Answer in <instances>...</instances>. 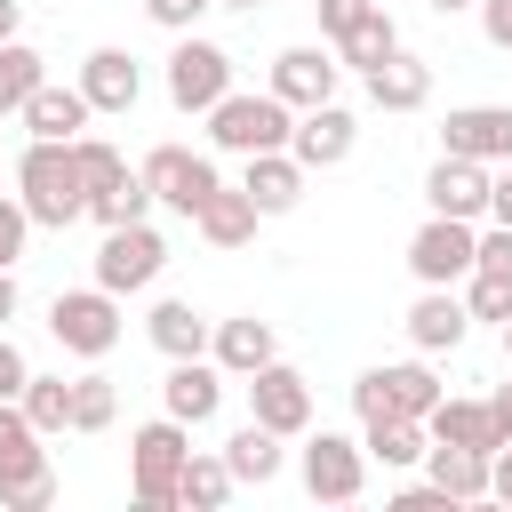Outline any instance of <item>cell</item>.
I'll list each match as a JSON object with an SVG mask.
<instances>
[{"mask_svg": "<svg viewBox=\"0 0 512 512\" xmlns=\"http://www.w3.org/2000/svg\"><path fill=\"white\" fill-rule=\"evenodd\" d=\"M16 200H24L32 232H40V224H48V232L80 224V216H88V184H80V160H72V144H48V136H32V144H24V160H16Z\"/></svg>", "mask_w": 512, "mask_h": 512, "instance_id": "cell-1", "label": "cell"}, {"mask_svg": "<svg viewBox=\"0 0 512 512\" xmlns=\"http://www.w3.org/2000/svg\"><path fill=\"white\" fill-rule=\"evenodd\" d=\"M200 120H208V144H216V152H240V160H248V152H280L288 128H296V112H288L272 88H224Z\"/></svg>", "mask_w": 512, "mask_h": 512, "instance_id": "cell-2", "label": "cell"}, {"mask_svg": "<svg viewBox=\"0 0 512 512\" xmlns=\"http://www.w3.org/2000/svg\"><path fill=\"white\" fill-rule=\"evenodd\" d=\"M184 456H192V424H176L168 408L128 432V488H136L144 512H176V472H184Z\"/></svg>", "mask_w": 512, "mask_h": 512, "instance_id": "cell-3", "label": "cell"}, {"mask_svg": "<svg viewBox=\"0 0 512 512\" xmlns=\"http://www.w3.org/2000/svg\"><path fill=\"white\" fill-rule=\"evenodd\" d=\"M136 176H144V192H152V208H168V216H200V200L224 184L216 176V160L208 152H192V144H152L144 160H136Z\"/></svg>", "mask_w": 512, "mask_h": 512, "instance_id": "cell-4", "label": "cell"}, {"mask_svg": "<svg viewBox=\"0 0 512 512\" xmlns=\"http://www.w3.org/2000/svg\"><path fill=\"white\" fill-rule=\"evenodd\" d=\"M160 264H168V240L152 232V216H136V224H104V240H96V288H112V296H144V288L160 280Z\"/></svg>", "mask_w": 512, "mask_h": 512, "instance_id": "cell-5", "label": "cell"}, {"mask_svg": "<svg viewBox=\"0 0 512 512\" xmlns=\"http://www.w3.org/2000/svg\"><path fill=\"white\" fill-rule=\"evenodd\" d=\"M48 336H56L72 360H104V352L120 344V296H112V288H56Z\"/></svg>", "mask_w": 512, "mask_h": 512, "instance_id": "cell-6", "label": "cell"}, {"mask_svg": "<svg viewBox=\"0 0 512 512\" xmlns=\"http://www.w3.org/2000/svg\"><path fill=\"white\" fill-rule=\"evenodd\" d=\"M224 88H232V48H216L200 32H176V48H168V104L176 112H208Z\"/></svg>", "mask_w": 512, "mask_h": 512, "instance_id": "cell-7", "label": "cell"}, {"mask_svg": "<svg viewBox=\"0 0 512 512\" xmlns=\"http://www.w3.org/2000/svg\"><path fill=\"white\" fill-rule=\"evenodd\" d=\"M472 248H480V224H464V216H424L416 240H408L416 288H456V280L472 272Z\"/></svg>", "mask_w": 512, "mask_h": 512, "instance_id": "cell-8", "label": "cell"}, {"mask_svg": "<svg viewBox=\"0 0 512 512\" xmlns=\"http://www.w3.org/2000/svg\"><path fill=\"white\" fill-rule=\"evenodd\" d=\"M304 488H312V504H352L360 488H368V448L360 440H344V432H304Z\"/></svg>", "mask_w": 512, "mask_h": 512, "instance_id": "cell-9", "label": "cell"}, {"mask_svg": "<svg viewBox=\"0 0 512 512\" xmlns=\"http://www.w3.org/2000/svg\"><path fill=\"white\" fill-rule=\"evenodd\" d=\"M240 384H248V416H256V424H272L280 440H304V432H312V384H304V368L264 360V368L240 376Z\"/></svg>", "mask_w": 512, "mask_h": 512, "instance_id": "cell-10", "label": "cell"}, {"mask_svg": "<svg viewBox=\"0 0 512 512\" xmlns=\"http://www.w3.org/2000/svg\"><path fill=\"white\" fill-rule=\"evenodd\" d=\"M336 80H344V64H336V48H312V40H296V48H280L272 56V96L288 104V112H304V104H328L336 96Z\"/></svg>", "mask_w": 512, "mask_h": 512, "instance_id": "cell-11", "label": "cell"}, {"mask_svg": "<svg viewBox=\"0 0 512 512\" xmlns=\"http://www.w3.org/2000/svg\"><path fill=\"white\" fill-rule=\"evenodd\" d=\"M440 152H464L480 168H504L512 160V104H456L440 120Z\"/></svg>", "mask_w": 512, "mask_h": 512, "instance_id": "cell-12", "label": "cell"}, {"mask_svg": "<svg viewBox=\"0 0 512 512\" xmlns=\"http://www.w3.org/2000/svg\"><path fill=\"white\" fill-rule=\"evenodd\" d=\"M352 144H360V120H352L336 96H328V104H304L296 128H288V152H296L304 168H344Z\"/></svg>", "mask_w": 512, "mask_h": 512, "instance_id": "cell-13", "label": "cell"}, {"mask_svg": "<svg viewBox=\"0 0 512 512\" xmlns=\"http://www.w3.org/2000/svg\"><path fill=\"white\" fill-rule=\"evenodd\" d=\"M160 408L176 416V424H216V408H224V368L208 360V352H192V360H168V376H160Z\"/></svg>", "mask_w": 512, "mask_h": 512, "instance_id": "cell-14", "label": "cell"}, {"mask_svg": "<svg viewBox=\"0 0 512 512\" xmlns=\"http://www.w3.org/2000/svg\"><path fill=\"white\" fill-rule=\"evenodd\" d=\"M424 208H432V216H464V224H480V216H488V168L464 160V152H440L432 176H424Z\"/></svg>", "mask_w": 512, "mask_h": 512, "instance_id": "cell-15", "label": "cell"}, {"mask_svg": "<svg viewBox=\"0 0 512 512\" xmlns=\"http://www.w3.org/2000/svg\"><path fill=\"white\" fill-rule=\"evenodd\" d=\"M80 96H88V112H136L144 64H136L128 48H88V56H80Z\"/></svg>", "mask_w": 512, "mask_h": 512, "instance_id": "cell-16", "label": "cell"}, {"mask_svg": "<svg viewBox=\"0 0 512 512\" xmlns=\"http://www.w3.org/2000/svg\"><path fill=\"white\" fill-rule=\"evenodd\" d=\"M304 176H312V168H304V160L280 144V152H248V168H240V192L256 200V216H288V208L304 200Z\"/></svg>", "mask_w": 512, "mask_h": 512, "instance_id": "cell-17", "label": "cell"}, {"mask_svg": "<svg viewBox=\"0 0 512 512\" xmlns=\"http://www.w3.org/2000/svg\"><path fill=\"white\" fill-rule=\"evenodd\" d=\"M360 80H368V104H376V112H424V104H432V64L408 56V48H392V56L368 64Z\"/></svg>", "mask_w": 512, "mask_h": 512, "instance_id": "cell-18", "label": "cell"}, {"mask_svg": "<svg viewBox=\"0 0 512 512\" xmlns=\"http://www.w3.org/2000/svg\"><path fill=\"white\" fill-rule=\"evenodd\" d=\"M16 120H24V136H48V144H72V136H80V128L96 120V112H88V96H80V80H72V88H64V80H40V88L24 96V112H16Z\"/></svg>", "mask_w": 512, "mask_h": 512, "instance_id": "cell-19", "label": "cell"}, {"mask_svg": "<svg viewBox=\"0 0 512 512\" xmlns=\"http://www.w3.org/2000/svg\"><path fill=\"white\" fill-rule=\"evenodd\" d=\"M472 336V312H464V296L456 288H424L416 304H408V344L432 360V352H456Z\"/></svg>", "mask_w": 512, "mask_h": 512, "instance_id": "cell-20", "label": "cell"}, {"mask_svg": "<svg viewBox=\"0 0 512 512\" xmlns=\"http://www.w3.org/2000/svg\"><path fill=\"white\" fill-rule=\"evenodd\" d=\"M208 360H216L224 376H256L264 360H280V336H272V320L240 312V320H216V328H208Z\"/></svg>", "mask_w": 512, "mask_h": 512, "instance_id": "cell-21", "label": "cell"}, {"mask_svg": "<svg viewBox=\"0 0 512 512\" xmlns=\"http://www.w3.org/2000/svg\"><path fill=\"white\" fill-rule=\"evenodd\" d=\"M256 224H264V216H256V200H248L240 184H216V192L200 200V216H192V232H200L208 248H248Z\"/></svg>", "mask_w": 512, "mask_h": 512, "instance_id": "cell-22", "label": "cell"}, {"mask_svg": "<svg viewBox=\"0 0 512 512\" xmlns=\"http://www.w3.org/2000/svg\"><path fill=\"white\" fill-rule=\"evenodd\" d=\"M216 456L232 464V480H240V488H272V480H280V464H288L280 432H272V424H256V416H248V424H240V432H232Z\"/></svg>", "mask_w": 512, "mask_h": 512, "instance_id": "cell-23", "label": "cell"}, {"mask_svg": "<svg viewBox=\"0 0 512 512\" xmlns=\"http://www.w3.org/2000/svg\"><path fill=\"white\" fill-rule=\"evenodd\" d=\"M424 480H432L448 504H480V496H488V456H480V448L432 440V448H424Z\"/></svg>", "mask_w": 512, "mask_h": 512, "instance_id": "cell-24", "label": "cell"}, {"mask_svg": "<svg viewBox=\"0 0 512 512\" xmlns=\"http://www.w3.org/2000/svg\"><path fill=\"white\" fill-rule=\"evenodd\" d=\"M360 448H368V464H384V472H416L424 448H432V432H424L416 416H376V424H360Z\"/></svg>", "mask_w": 512, "mask_h": 512, "instance_id": "cell-25", "label": "cell"}, {"mask_svg": "<svg viewBox=\"0 0 512 512\" xmlns=\"http://www.w3.org/2000/svg\"><path fill=\"white\" fill-rule=\"evenodd\" d=\"M208 328H216V320H200V312H192V296H160V304H152V320H144V336H152L168 360L208 352Z\"/></svg>", "mask_w": 512, "mask_h": 512, "instance_id": "cell-26", "label": "cell"}, {"mask_svg": "<svg viewBox=\"0 0 512 512\" xmlns=\"http://www.w3.org/2000/svg\"><path fill=\"white\" fill-rule=\"evenodd\" d=\"M424 432L448 440V448H480V456L496 448V416H488V400H448V392H440L432 416H424Z\"/></svg>", "mask_w": 512, "mask_h": 512, "instance_id": "cell-27", "label": "cell"}, {"mask_svg": "<svg viewBox=\"0 0 512 512\" xmlns=\"http://www.w3.org/2000/svg\"><path fill=\"white\" fill-rule=\"evenodd\" d=\"M328 48H336V64H344V72H368V64H384V56L400 48V24H392V16H384V0H376V8H368L360 24H344Z\"/></svg>", "mask_w": 512, "mask_h": 512, "instance_id": "cell-28", "label": "cell"}, {"mask_svg": "<svg viewBox=\"0 0 512 512\" xmlns=\"http://www.w3.org/2000/svg\"><path fill=\"white\" fill-rule=\"evenodd\" d=\"M232 464L224 456H208V448H192L184 456V472H176V504H192V512H216V504H232Z\"/></svg>", "mask_w": 512, "mask_h": 512, "instance_id": "cell-29", "label": "cell"}, {"mask_svg": "<svg viewBox=\"0 0 512 512\" xmlns=\"http://www.w3.org/2000/svg\"><path fill=\"white\" fill-rule=\"evenodd\" d=\"M16 408L32 416V432H40V440H56V432H72V376H24V392H16Z\"/></svg>", "mask_w": 512, "mask_h": 512, "instance_id": "cell-30", "label": "cell"}, {"mask_svg": "<svg viewBox=\"0 0 512 512\" xmlns=\"http://www.w3.org/2000/svg\"><path fill=\"white\" fill-rule=\"evenodd\" d=\"M40 80H48V56L32 40H0V120H16Z\"/></svg>", "mask_w": 512, "mask_h": 512, "instance_id": "cell-31", "label": "cell"}, {"mask_svg": "<svg viewBox=\"0 0 512 512\" xmlns=\"http://www.w3.org/2000/svg\"><path fill=\"white\" fill-rule=\"evenodd\" d=\"M384 376V400H392V416H432V400H440V376L424 368V360H392V368H376Z\"/></svg>", "mask_w": 512, "mask_h": 512, "instance_id": "cell-32", "label": "cell"}, {"mask_svg": "<svg viewBox=\"0 0 512 512\" xmlns=\"http://www.w3.org/2000/svg\"><path fill=\"white\" fill-rule=\"evenodd\" d=\"M32 464H48V448H40L32 416H24L16 400H0V480H8V472H32Z\"/></svg>", "mask_w": 512, "mask_h": 512, "instance_id": "cell-33", "label": "cell"}, {"mask_svg": "<svg viewBox=\"0 0 512 512\" xmlns=\"http://www.w3.org/2000/svg\"><path fill=\"white\" fill-rule=\"evenodd\" d=\"M456 296H464L472 320H496V328L512 320V272H480V264H472V272L456 280Z\"/></svg>", "mask_w": 512, "mask_h": 512, "instance_id": "cell-34", "label": "cell"}, {"mask_svg": "<svg viewBox=\"0 0 512 512\" xmlns=\"http://www.w3.org/2000/svg\"><path fill=\"white\" fill-rule=\"evenodd\" d=\"M88 216H96V224H136V216H152V192H144V176L128 168L120 184H104V192H88Z\"/></svg>", "mask_w": 512, "mask_h": 512, "instance_id": "cell-35", "label": "cell"}, {"mask_svg": "<svg viewBox=\"0 0 512 512\" xmlns=\"http://www.w3.org/2000/svg\"><path fill=\"white\" fill-rule=\"evenodd\" d=\"M120 416V392H112V376H72V432H104Z\"/></svg>", "mask_w": 512, "mask_h": 512, "instance_id": "cell-36", "label": "cell"}, {"mask_svg": "<svg viewBox=\"0 0 512 512\" xmlns=\"http://www.w3.org/2000/svg\"><path fill=\"white\" fill-rule=\"evenodd\" d=\"M48 504H56V464H32V472L0 480V512H48Z\"/></svg>", "mask_w": 512, "mask_h": 512, "instance_id": "cell-37", "label": "cell"}, {"mask_svg": "<svg viewBox=\"0 0 512 512\" xmlns=\"http://www.w3.org/2000/svg\"><path fill=\"white\" fill-rule=\"evenodd\" d=\"M72 160H80V184H88V192H104V184H120V176H128V160H120L104 136H88V128L72 136Z\"/></svg>", "mask_w": 512, "mask_h": 512, "instance_id": "cell-38", "label": "cell"}, {"mask_svg": "<svg viewBox=\"0 0 512 512\" xmlns=\"http://www.w3.org/2000/svg\"><path fill=\"white\" fill-rule=\"evenodd\" d=\"M208 8H216V0H144V16H152L160 32H200Z\"/></svg>", "mask_w": 512, "mask_h": 512, "instance_id": "cell-39", "label": "cell"}, {"mask_svg": "<svg viewBox=\"0 0 512 512\" xmlns=\"http://www.w3.org/2000/svg\"><path fill=\"white\" fill-rule=\"evenodd\" d=\"M24 240H32V216H24V200H16V192H0V264H16V256H24Z\"/></svg>", "mask_w": 512, "mask_h": 512, "instance_id": "cell-40", "label": "cell"}, {"mask_svg": "<svg viewBox=\"0 0 512 512\" xmlns=\"http://www.w3.org/2000/svg\"><path fill=\"white\" fill-rule=\"evenodd\" d=\"M352 416H360V424L392 416V400H384V376H376V368H360V376H352Z\"/></svg>", "mask_w": 512, "mask_h": 512, "instance_id": "cell-41", "label": "cell"}, {"mask_svg": "<svg viewBox=\"0 0 512 512\" xmlns=\"http://www.w3.org/2000/svg\"><path fill=\"white\" fill-rule=\"evenodd\" d=\"M472 264H480V272H512V224H480Z\"/></svg>", "mask_w": 512, "mask_h": 512, "instance_id": "cell-42", "label": "cell"}, {"mask_svg": "<svg viewBox=\"0 0 512 512\" xmlns=\"http://www.w3.org/2000/svg\"><path fill=\"white\" fill-rule=\"evenodd\" d=\"M312 8H320V40H336V32H344V24H360L376 0H312Z\"/></svg>", "mask_w": 512, "mask_h": 512, "instance_id": "cell-43", "label": "cell"}, {"mask_svg": "<svg viewBox=\"0 0 512 512\" xmlns=\"http://www.w3.org/2000/svg\"><path fill=\"white\" fill-rule=\"evenodd\" d=\"M24 376H32V360H24V352H16V336L0 328V400H16V392H24Z\"/></svg>", "mask_w": 512, "mask_h": 512, "instance_id": "cell-44", "label": "cell"}, {"mask_svg": "<svg viewBox=\"0 0 512 512\" xmlns=\"http://www.w3.org/2000/svg\"><path fill=\"white\" fill-rule=\"evenodd\" d=\"M480 8V32H488V48H504L512 56V0H472Z\"/></svg>", "mask_w": 512, "mask_h": 512, "instance_id": "cell-45", "label": "cell"}, {"mask_svg": "<svg viewBox=\"0 0 512 512\" xmlns=\"http://www.w3.org/2000/svg\"><path fill=\"white\" fill-rule=\"evenodd\" d=\"M480 224H512V160L488 168V216H480Z\"/></svg>", "mask_w": 512, "mask_h": 512, "instance_id": "cell-46", "label": "cell"}, {"mask_svg": "<svg viewBox=\"0 0 512 512\" xmlns=\"http://www.w3.org/2000/svg\"><path fill=\"white\" fill-rule=\"evenodd\" d=\"M488 496H496V504H512V440H496V448H488Z\"/></svg>", "mask_w": 512, "mask_h": 512, "instance_id": "cell-47", "label": "cell"}, {"mask_svg": "<svg viewBox=\"0 0 512 512\" xmlns=\"http://www.w3.org/2000/svg\"><path fill=\"white\" fill-rule=\"evenodd\" d=\"M488 416H496V440H512V376L488 392Z\"/></svg>", "mask_w": 512, "mask_h": 512, "instance_id": "cell-48", "label": "cell"}, {"mask_svg": "<svg viewBox=\"0 0 512 512\" xmlns=\"http://www.w3.org/2000/svg\"><path fill=\"white\" fill-rule=\"evenodd\" d=\"M16 304H24V296H16V264H0V328L16 320Z\"/></svg>", "mask_w": 512, "mask_h": 512, "instance_id": "cell-49", "label": "cell"}, {"mask_svg": "<svg viewBox=\"0 0 512 512\" xmlns=\"http://www.w3.org/2000/svg\"><path fill=\"white\" fill-rule=\"evenodd\" d=\"M16 24H24V8H16V0H0V40H16Z\"/></svg>", "mask_w": 512, "mask_h": 512, "instance_id": "cell-50", "label": "cell"}, {"mask_svg": "<svg viewBox=\"0 0 512 512\" xmlns=\"http://www.w3.org/2000/svg\"><path fill=\"white\" fill-rule=\"evenodd\" d=\"M424 8H432V16H456V8H472V0H424Z\"/></svg>", "mask_w": 512, "mask_h": 512, "instance_id": "cell-51", "label": "cell"}, {"mask_svg": "<svg viewBox=\"0 0 512 512\" xmlns=\"http://www.w3.org/2000/svg\"><path fill=\"white\" fill-rule=\"evenodd\" d=\"M216 8H264V0H216Z\"/></svg>", "mask_w": 512, "mask_h": 512, "instance_id": "cell-52", "label": "cell"}, {"mask_svg": "<svg viewBox=\"0 0 512 512\" xmlns=\"http://www.w3.org/2000/svg\"><path fill=\"white\" fill-rule=\"evenodd\" d=\"M504 360H512V320H504Z\"/></svg>", "mask_w": 512, "mask_h": 512, "instance_id": "cell-53", "label": "cell"}]
</instances>
